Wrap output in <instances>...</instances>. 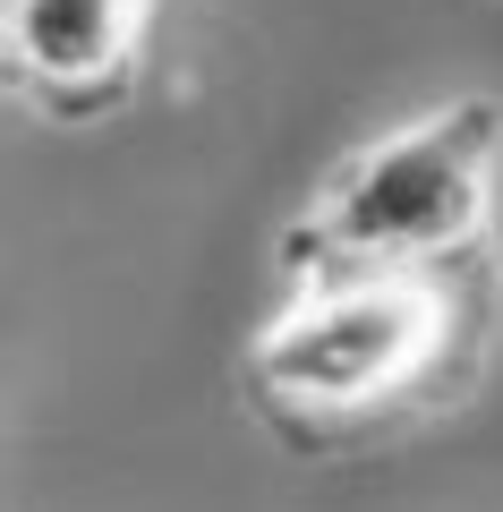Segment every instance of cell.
I'll use <instances>...</instances> for the list:
<instances>
[{
	"mask_svg": "<svg viewBox=\"0 0 503 512\" xmlns=\"http://www.w3.org/2000/svg\"><path fill=\"white\" fill-rule=\"evenodd\" d=\"M503 171V103L452 94L418 120L384 128L307 188L282 231V274L324 265H452L486 248Z\"/></svg>",
	"mask_w": 503,
	"mask_h": 512,
	"instance_id": "7a4b0ae2",
	"label": "cell"
},
{
	"mask_svg": "<svg viewBox=\"0 0 503 512\" xmlns=\"http://www.w3.org/2000/svg\"><path fill=\"white\" fill-rule=\"evenodd\" d=\"M162 0H0V77L43 128H103L137 103Z\"/></svg>",
	"mask_w": 503,
	"mask_h": 512,
	"instance_id": "3957f363",
	"label": "cell"
},
{
	"mask_svg": "<svg viewBox=\"0 0 503 512\" xmlns=\"http://www.w3.org/2000/svg\"><path fill=\"white\" fill-rule=\"evenodd\" d=\"M495 248L452 265H324L248 342V402L299 453H359L452 410L486 367Z\"/></svg>",
	"mask_w": 503,
	"mask_h": 512,
	"instance_id": "6da1fadb",
	"label": "cell"
}]
</instances>
